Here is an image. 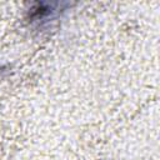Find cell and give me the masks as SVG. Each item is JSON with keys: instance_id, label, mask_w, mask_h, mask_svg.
<instances>
[{"instance_id": "obj_1", "label": "cell", "mask_w": 160, "mask_h": 160, "mask_svg": "<svg viewBox=\"0 0 160 160\" xmlns=\"http://www.w3.org/2000/svg\"><path fill=\"white\" fill-rule=\"evenodd\" d=\"M68 2H34L26 10L25 20L28 25L34 30H50L59 21V19H61L62 14L68 10Z\"/></svg>"}]
</instances>
